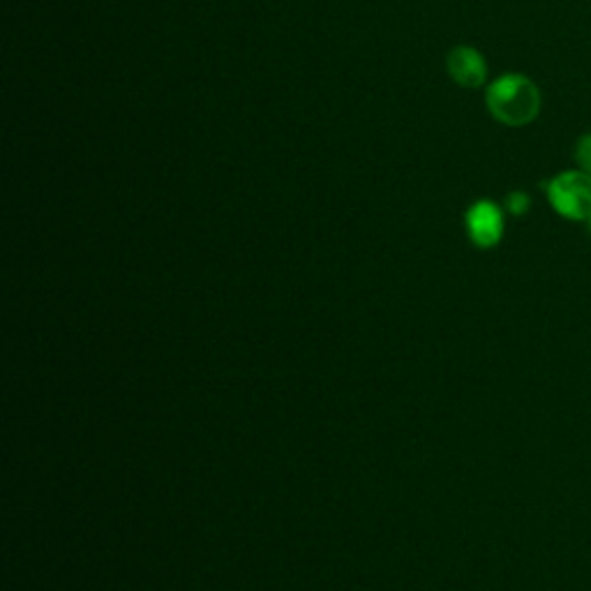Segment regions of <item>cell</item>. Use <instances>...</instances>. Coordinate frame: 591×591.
<instances>
[{
    "mask_svg": "<svg viewBox=\"0 0 591 591\" xmlns=\"http://www.w3.org/2000/svg\"><path fill=\"white\" fill-rule=\"evenodd\" d=\"M492 118L501 125L522 127L529 125L541 111V93L534 81L522 74H506L488 88L485 95Z\"/></svg>",
    "mask_w": 591,
    "mask_h": 591,
    "instance_id": "obj_1",
    "label": "cell"
},
{
    "mask_svg": "<svg viewBox=\"0 0 591 591\" xmlns=\"http://www.w3.org/2000/svg\"><path fill=\"white\" fill-rule=\"evenodd\" d=\"M548 197L564 218H591V176L585 171H566L552 178L548 183Z\"/></svg>",
    "mask_w": 591,
    "mask_h": 591,
    "instance_id": "obj_2",
    "label": "cell"
},
{
    "mask_svg": "<svg viewBox=\"0 0 591 591\" xmlns=\"http://www.w3.org/2000/svg\"><path fill=\"white\" fill-rule=\"evenodd\" d=\"M467 231L478 248H492L504 234V215L492 201H476L467 213Z\"/></svg>",
    "mask_w": 591,
    "mask_h": 591,
    "instance_id": "obj_3",
    "label": "cell"
},
{
    "mask_svg": "<svg viewBox=\"0 0 591 591\" xmlns=\"http://www.w3.org/2000/svg\"><path fill=\"white\" fill-rule=\"evenodd\" d=\"M446 70L451 74V79L462 88H478L483 86L485 77H488V65L485 58L471 47H458L448 54Z\"/></svg>",
    "mask_w": 591,
    "mask_h": 591,
    "instance_id": "obj_4",
    "label": "cell"
},
{
    "mask_svg": "<svg viewBox=\"0 0 591 591\" xmlns=\"http://www.w3.org/2000/svg\"><path fill=\"white\" fill-rule=\"evenodd\" d=\"M575 162L580 164V169L591 176V134L582 137L575 148Z\"/></svg>",
    "mask_w": 591,
    "mask_h": 591,
    "instance_id": "obj_5",
    "label": "cell"
},
{
    "mask_svg": "<svg viewBox=\"0 0 591 591\" xmlns=\"http://www.w3.org/2000/svg\"><path fill=\"white\" fill-rule=\"evenodd\" d=\"M529 208V197L522 192H513L511 197H508V211L515 213V215H522Z\"/></svg>",
    "mask_w": 591,
    "mask_h": 591,
    "instance_id": "obj_6",
    "label": "cell"
},
{
    "mask_svg": "<svg viewBox=\"0 0 591 591\" xmlns=\"http://www.w3.org/2000/svg\"><path fill=\"white\" fill-rule=\"evenodd\" d=\"M589 227H591V218H589Z\"/></svg>",
    "mask_w": 591,
    "mask_h": 591,
    "instance_id": "obj_7",
    "label": "cell"
}]
</instances>
